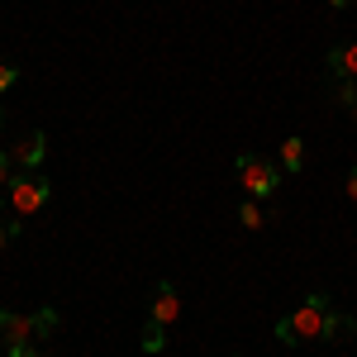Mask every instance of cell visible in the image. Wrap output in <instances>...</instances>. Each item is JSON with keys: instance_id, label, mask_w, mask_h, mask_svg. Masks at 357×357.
Wrapping results in <instances>:
<instances>
[{"instance_id": "6da1fadb", "label": "cell", "mask_w": 357, "mask_h": 357, "mask_svg": "<svg viewBox=\"0 0 357 357\" xmlns=\"http://www.w3.org/2000/svg\"><path fill=\"white\" fill-rule=\"evenodd\" d=\"M234 172H238V181H243V195H248V200H262V195H272L276 186H281L276 162L257 158V153H238V158H234Z\"/></svg>"}, {"instance_id": "7a4b0ae2", "label": "cell", "mask_w": 357, "mask_h": 357, "mask_svg": "<svg viewBox=\"0 0 357 357\" xmlns=\"http://www.w3.org/2000/svg\"><path fill=\"white\" fill-rule=\"evenodd\" d=\"M48 195H53V181L38 176V172H29V176H20V181H10V205H15V215H38V210L48 205Z\"/></svg>"}, {"instance_id": "3957f363", "label": "cell", "mask_w": 357, "mask_h": 357, "mask_svg": "<svg viewBox=\"0 0 357 357\" xmlns=\"http://www.w3.org/2000/svg\"><path fill=\"white\" fill-rule=\"evenodd\" d=\"M324 314H329V291H314V296H305L286 319H291V329H296V338H319V329H324Z\"/></svg>"}, {"instance_id": "277c9868", "label": "cell", "mask_w": 357, "mask_h": 357, "mask_svg": "<svg viewBox=\"0 0 357 357\" xmlns=\"http://www.w3.org/2000/svg\"><path fill=\"white\" fill-rule=\"evenodd\" d=\"M38 329H33V314H15V310H0V348H20V343H33Z\"/></svg>"}, {"instance_id": "5b68a950", "label": "cell", "mask_w": 357, "mask_h": 357, "mask_svg": "<svg viewBox=\"0 0 357 357\" xmlns=\"http://www.w3.org/2000/svg\"><path fill=\"white\" fill-rule=\"evenodd\" d=\"M43 158H48V138L38 134V129H33V134H24L15 148H10V162L24 167V172H38V167H43Z\"/></svg>"}, {"instance_id": "8992f818", "label": "cell", "mask_w": 357, "mask_h": 357, "mask_svg": "<svg viewBox=\"0 0 357 357\" xmlns=\"http://www.w3.org/2000/svg\"><path fill=\"white\" fill-rule=\"evenodd\" d=\"M176 314H181V296H176L172 281H162L158 296H153V319H158V324H176Z\"/></svg>"}, {"instance_id": "52a82bcc", "label": "cell", "mask_w": 357, "mask_h": 357, "mask_svg": "<svg viewBox=\"0 0 357 357\" xmlns=\"http://www.w3.org/2000/svg\"><path fill=\"white\" fill-rule=\"evenodd\" d=\"M329 72L343 82V77H353L357 82V43H338V48H329Z\"/></svg>"}, {"instance_id": "ba28073f", "label": "cell", "mask_w": 357, "mask_h": 357, "mask_svg": "<svg viewBox=\"0 0 357 357\" xmlns=\"http://www.w3.org/2000/svg\"><path fill=\"white\" fill-rule=\"evenodd\" d=\"M353 319H348V314H324V329H319V338H324V343H343V338H353Z\"/></svg>"}, {"instance_id": "9c48e42d", "label": "cell", "mask_w": 357, "mask_h": 357, "mask_svg": "<svg viewBox=\"0 0 357 357\" xmlns=\"http://www.w3.org/2000/svg\"><path fill=\"white\" fill-rule=\"evenodd\" d=\"M281 167H286V172H301L305 167V143L301 138H286V143H281Z\"/></svg>"}, {"instance_id": "30bf717a", "label": "cell", "mask_w": 357, "mask_h": 357, "mask_svg": "<svg viewBox=\"0 0 357 357\" xmlns=\"http://www.w3.org/2000/svg\"><path fill=\"white\" fill-rule=\"evenodd\" d=\"M162 343H167V324H158V319H148L143 324V353H162Z\"/></svg>"}, {"instance_id": "8fae6325", "label": "cell", "mask_w": 357, "mask_h": 357, "mask_svg": "<svg viewBox=\"0 0 357 357\" xmlns=\"http://www.w3.org/2000/svg\"><path fill=\"white\" fill-rule=\"evenodd\" d=\"M238 220H243V229H262L267 215L257 210V200H243V205H238Z\"/></svg>"}, {"instance_id": "7c38bea8", "label": "cell", "mask_w": 357, "mask_h": 357, "mask_svg": "<svg viewBox=\"0 0 357 357\" xmlns=\"http://www.w3.org/2000/svg\"><path fill=\"white\" fill-rule=\"evenodd\" d=\"M57 324H62V314H57V310H38V314H33V329H38V338H48Z\"/></svg>"}, {"instance_id": "4fadbf2b", "label": "cell", "mask_w": 357, "mask_h": 357, "mask_svg": "<svg viewBox=\"0 0 357 357\" xmlns=\"http://www.w3.org/2000/svg\"><path fill=\"white\" fill-rule=\"evenodd\" d=\"M333 96H338V105H348V110H353V105H357V82H353V77H343Z\"/></svg>"}, {"instance_id": "5bb4252c", "label": "cell", "mask_w": 357, "mask_h": 357, "mask_svg": "<svg viewBox=\"0 0 357 357\" xmlns=\"http://www.w3.org/2000/svg\"><path fill=\"white\" fill-rule=\"evenodd\" d=\"M276 343H281V348H296V343H301L296 329H291V319H276Z\"/></svg>"}, {"instance_id": "9a60e30c", "label": "cell", "mask_w": 357, "mask_h": 357, "mask_svg": "<svg viewBox=\"0 0 357 357\" xmlns=\"http://www.w3.org/2000/svg\"><path fill=\"white\" fill-rule=\"evenodd\" d=\"M20 234H24V229H20V220H0V248H10Z\"/></svg>"}, {"instance_id": "2e32d148", "label": "cell", "mask_w": 357, "mask_h": 357, "mask_svg": "<svg viewBox=\"0 0 357 357\" xmlns=\"http://www.w3.org/2000/svg\"><path fill=\"white\" fill-rule=\"evenodd\" d=\"M15 82H20V67H10V62H0V91H10Z\"/></svg>"}, {"instance_id": "e0dca14e", "label": "cell", "mask_w": 357, "mask_h": 357, "mask_svg": "<svg viewBox=\"0 0 357 357\" xmlns=\"http://www.w3.org/2000/svg\"><path fill=\"white\" fill-rule=\"evenodd\" d=\"M10 172H15V162H10V153L0 148V191H10Z\"/></svg>"}, {"instance_id": "ac0fdd59", "label": "cell", "mask_w": 357, "mask_h": 357, "mask_svg": "<svg viewBox=\"0 0 357 357\" xmlns=\"http://www.w3.org/2000/svg\"><path fill=\"white\" fill-rule=\"evenodd\" d=\"M5 357H48V353H38L33 343H20V348H5Z\"/></svg>"}, {"instance_id": "d6986e66", "label": "cell", "mask_w": 357, "mask_h": 357, "mask_svg": "<svg viewBox=\"0 0 357 357\" xmlns=\"http://www.w3.org/2000/svg\"><path fill=\"white\" fill-rule=\"evenodd\" d=\"M343 191H348V195H353V200H357V167H353V172H348V186H343Z\"/></svg>"}, {"instance_id": "ffe728a7", "label": "cell", "mask_w": 357, "mask_h": 357, "mask_svg": "<svg viewBox=\"0 0 357 357\" xmlns=\"http://www.w3.org/2000/svg\"><path fill=\"white\" fill-rule=\"evenodd\" d=\"M329 5H333V10H343V5H348V0H329Z\"/></svg>"}, {"instance_id": "44dd1931", "label": "cell", "mask_w": 357, "mask_h": 357, "mask_svg": "<svg viewBox=\"0 0 357 357\" xmlns=\"http://www.w3.org/2000/svg\"><path fill=\"white\" fill-rule=\"evenodd\" d=\"M0 129H5V110H0Z\"/></svg>"}, {"instance_id": "7402d4cb", "label": "cell", "mask_w": 357, "mask_h": 357, "mask_svg": "<svg viewBox=\"0 0 357 357\" xmlns=\"http://www.w3.org/2000/svg\"><path fill=\"white\" fill-rule=\"evenodd\" d=\"M353 119H357V105H353Z\"/></svg>"}]
</instances>
